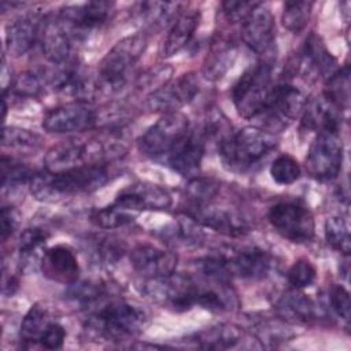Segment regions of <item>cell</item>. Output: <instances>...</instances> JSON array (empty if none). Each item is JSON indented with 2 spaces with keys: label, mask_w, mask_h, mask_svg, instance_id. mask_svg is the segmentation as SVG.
Wrapping results in <instances>:
<instances>
[{
  "label": "cell",
  "mask_w": 351,
  "mask_h": 351,
  "mask_svg": "<svg viewBox=\"0 0 351 351\" xmlns=\"http://www.w3.org/2000/svg\"><path fill=\"white\" fill-rule=\"evenodd\" d=\"M110 178L111 173L107 163H93L59 173H36L29 184L36 199L56 202L63 197L92 193L106 185Z\"/></svg>",
  "instance_id": "6da1fadb"
},
{
  "label": "cell",
  "mask_w": 351,
  "mask_h": 351,
  "mask_svg": "<svg viewBox=\"0 0 351 351\" xmlns=\"http://www.w3.org/2000/svg\"><path fill=\"white\" fill-rule=\"evenodd\" d=\"M144 313L123 300L106 299L89 310L86 330L108 341H123L137 336L144 326Z\"/></svg>",
  "instance_id": "7a4b0ae2"
},
{
  "label": "cell",
  "mask_w": 351,
  "mask_h": 351,
  "mask_svg": "<svg viewBox=\"0 0 351 351\" xmlns=\"http://www.w3.org/2000/svg\"><path fill=\"white\" fill-rule=\"evenodd\" d=\"M123 152V145L114 141L71 138L52 145L44 156V166L48 173H59L82 165L108 163Z\"/></svg>",
  "instance_id": "3957f363"
},
{
  "label": "cell",
  "mask_w": 351,
  "mask_h": 351,
  "mask_svg": "<svg viewBox=\"0 0 351 351\" xmlns=\"http://www.w3.org/2000/svg\"><path fill=\"white\" fill-rule=\"evenodd\" d=\"M277 147V138L261 128L247 126L218 145L223 166L232 171H247L267 158Z\"/></svg>",
  "instance_id": "277c9868"
},
{
  "label": "cell",
  "mask_w": 351,
  "mask_h": 351,
  "mask_svg": "<svg viewBox=\"0 0 351 351\" xmlns=\"http://www.w3.org/2000/svg\"><path fill=\"white\" fill-rule=\"evenodd\" d=\"M147 48L143 33L128 36L118 41L101 59L97 67L96 84L99 95H114L121 90L128 77Z\"/></svg>",
  "instance_id": "5b68a950"
},
{
  "label": "cell",
  "mask_w": 351,
  "mask_h": 351,
  "mask_svg": "<svg viewBox=\"0 0 351 351\" xmlns=\"http://www.w3.org/2000/svg\"><path fill=\"white\" fill-rule=\"evenodd\" d=\"M200 285L191 276L174 271L162 277L144 278L140 292L163 308L182 313L197 306Z\"/></svg>",
  "instance_id": "8992f818"
},
{
  "label": "cell",
  "mask_w": 351,
  "mask_h": 351,
  "mask_svg": "<svg viewBox=\"0 0 351 351\" xmlns=\"http://www.w3.org/2000/svg\"><path fill=\"white\" fill-rule=\"evenodd\" d=\"M271 84V67L267 62L247 69L232 89V100L240 117L258 118L267 106Z\"/></svg>",
  "instance_id": "52a82bcc"
},
{
  "label": "cell",
  "mask_w": 351,
  "mask_h": 351,
  "mask_svg": "<svg viewBox=\"0 0 351 351\" xmlns=\"http://www.w3.org/2000/svg\"><path fill=\"white\" fill-rule=\"evenodd\" d=\"M306 100L302 90L291 84L273 85L267 106L258 117L262 119L261 129L269 133L287 129L293 119L302 115Z\"/></svg>",
  "instance_id": "ba28073f"
},
{
  "label": "cell",
  "mask_w": 351,
  "mask_h": 351,
  "mask_svg": "<svg viewBox=\"0 0 351 351\" xmlns=\"http://www.w3.org/2000/svg\"><path fill=\"white\" fill-rule=\"evenodd\" d=\"M343 163V143L337 130L318 132L307 156L306 170L318 181H329L339 176Z\"/></svg>",
  "instance_id": "9c48e42d"
},
{
  "label": "cell",
  "mask_w": 351,
  "mask_h": 351,
  "mask_svg": "<svg viewBox=\"0 0 351 351\" xmlns=\"http://www.w3.org/2000/svg\"><path fill=\"white\" fill-rule=\"evenodd\" d=\"M269 222L274 230L292 243H308L315 233L311 211L296 202H280L270 207Z\"/></svg>",
  "instance_id": "30bf717a"
},
{
  "label": "cell",
  "mask_w": 351,
  "mask_h": 351,
  "mask_svg": "<svg viewBox=\"0 0 351 351\" xmlns=\"http://www.w3.org/2000/svg\"><path fill=\"white\" fill-rule=\"evenodd\" d=\"M189 121L181 112L165 114L138 140V151L148 158L169 155L176 144L188 133Z\"/></svg>",
  "instance_id": "8fae6325"
},
{
  "label": "cell",
  "mask_w": 351,
  "mask_h": 351,
  "mask_svg": "<svg viewBox=\"0 0 351 351\" xmlns=\"http://www.w3.org/2000/svg\"><path fill=\"white\" fill-rule=\"evenodd\" d=\"M99 123V111L88 103L74 101L49 110L43 118V128L48 133L69 134L89 130Z\"/></svg>",
  "instance_id": "7c38bea8"
},
{
  "label": "cell",
  "mask_w": 351,
  "mask_h": 351,
  "mask_svg": "<svg viewBox=\"0 0 351 351\" xmlns=\"http://www.w3.org/2000/svg\"><path fill=\"white\" fill-rule=\"evenodd\" d=\"M199 92V81L195 73H185L152 89L147 96V106L152 112H177L188 104Z\"/></svg>",
  "instance_id": "4fadbf2b"
},
{
  "label": "cell",
  "mask_w": 351,
  "mask_h": 351,
  "mask_svg": "<svg viewBox=\"0 0 351 351\" xmlns=\"http://www.w3.org/2000/svg\"><path fill=\"white\" fill-rule=\"evenodd\" d=\"M112 3L89 1L77 5H66L60 10L58 19L73 40L86 36L89 32L103 26L110 16Z\"/></svg>",
  "instance_id": "5bb4252c"
},
{
  "label": "cell",
  "mask_w": 351,
  "mask_h": 351,
  "mask_svg": "<svg viewBox=\"0 0 351 351\" xmlns=\"http://www.w3.org/2000/svg\"><path fill=\"white\" fill-rule=\"evenodd\" d=\"M218 254L229 277L261 280L271 270L273 261L270 255L258 247L219 251Z\"/></svg>",
  "instance_id": "9a60e30c"
},
{
  "label": "cell",
  "mask_w": 351,
  "mask_h": 351,
  "mask_svg": "<svg viewBox=\"0 0 351 351\" xmlns=\"http://www.w3.org/2000/svg\"><path fill=\"white\" fill-rule=\"evenodd\" d=\"M241 38L258 55H270L276 44V23L271 11L258 3L241 22Z\"/></svg>",
  "instance_id": "2e32d148"
},
{
  "label": "cell",
  "mask_w": 351,
  "mask_h": 351,
  "mask_svg": "<svg viewBox=\"0 0 351 351\" xmlns=\"http://www.w3.org/2000/svg\"><path fill=\"white\" fill-rule=\"evenodd\" d=\"M115 204L138 214L144 210H166L171 206L170 193L151 182H136L129 185L117 196Z\"/></svg>",
  "instance_id": "e0dca14e"
},
{
  "label": "cell",
  "mask_w": 351,
  "mask_h": 351,
  "mask_svg": "<svg viewBox=\"0 0 351 351\" xmlns=\"http://www.w3.org/2000/svg\"><path fill=\"white\" fill-rule=\"evenodd\" d=\"M178 258L169 250L152 244H138L130 251L133 269L144 278L162 277L174 273Z\"/></svg>",
  "instance_id": "ac0fdd59"
},
{
  "label": "cell",
  "mask_w": 351,
  "mask_h": 351,
  "mask_svg": "<svg viewBox=\"0 0 351 351\" xmlns=\"http://www.w3.org/2000/svg\"><path fill=\"white\" fill-rule=\"evenodd\" d=\"M206 143L207 141L200 129L188 130V133L167 155L169 166L184 177L193 176L200 167Z\"/></svg>",
  "instance_id": "d6986e66"
},
{
  "label": "cell",
  "mask_w": 351,
  "mask_h": 351,
  "mask_svg": "<svg viewBox=\"0 0 351 351\" xmlns=\"http://www.w3.org/2000/svg\"><path fill=\"white\" fill-rule=\"evenodd\" d=\"M44 18L37 12L22 15L12 21L5 30V47L10 55L22 56L40 41Z\"/></svg>",
  "instance_id": "ffe728a7"
},
{
  "label": "cell",
  "mask_w": 351,
  "mask_h": 351,
  "mask_svg": "<svg viewBox=\"0 0 351 351\" xmlns=\"http://www.w3.org/2000/svg\"><path fill=\"white\" fill-rule=\"evenodd\" d=\"M189 208L191 210L186 211V215L189 218H192L195 222L203 226H207L223 234L240 236L245 233L248 229L247 221L240 214H237L236 211L213 206V203Z\"/></svg>",
  "instance_id": "44dd1931"
},
{
  "label": "cell",
  "mask_w": 351,
  "mask_h": 351,
  "mask_svg": "<svg viewBox=\"0 0 351 351\" xmlns=\"http://www.w3.org/2000/svg\"><path fill=\"white\" fill-rule=\"evenodd\" d=\"M40 267L47 278L67 285L75 282L80 274L77 256L74 251L64 244H58L45 250Z\"/></svg>",
  "instance_id": "7402d4cb"
},
{
  "label": "cell",
  "mask_w": 351,
  "mask_h": 351,
  "mask_svg": "<svg viewBox=\"0 0 351 351\" xmlns=\"http://www.w3.org/2000/svg\"><path fill=\"white\" fill-rule=\"evenodd\" d=\"M296 69L307 75L315 74L317 77H322L328 80L332 74L336 73L337 60L332 56V53L325 47L324 41L319 36L311 33L303 45V51L298 63H295Z\"/></svg>",
  "instance_id": "603a6c76"
},
{
  "label": "cell",
  "mask_w": 351,
  "mask_h": 351,
  "mask_svg": "<svg viewBox=\"0 0 351 351\" xmlns=\"http://www.w3.org/2000/svg\"><path fill=\"white\" fill-rule=\"evenodd\" d=\"M40 43L44 56L53 66H60L70 60L73 38L58 16L44 21Z\"/></svg>",
  "instance_id": "cb8c5ba5"
},
{
  "label": "cell",
  "mask_w": 351,
  "mask_h": 351,
  "mask_svg": "<svg viewBox=\"0 0 351 351\" xmlns=\"http://www.w3.org/2000/svg\"><path fill=\"white\" fill-rule=\"evenodd\" d=\"M341 123V110L324 95L306 100L302 112V126L308 130H337Z\"/></svg>",
  "instance_id": "d4e9b609"
},
{
  "label": "cell",
  "mask_w": 351,
  "mask_h": 351,
  "mask_svg": "<svg viewBox=\"0 0 351 351\" xmlns=\"http://www.w3.org/2000/svg\"><path fill=\"white\" fill-rule=\"evenodd\" d=\"M200 21V12L199 10H191V11H181L178 16L173 21L171 27L163 40L160 53L163 58L173 56L178 53L181 49H184L191 38L195 34V30L199 26Z\"/></svg>",
  "instance_id": "484cf974"
},
{
  "label": "cell",
  "mask_w": 351,
  "mask_h": 351,
  "mask_svg": "<svg viewBox=\"0 0 351 351\" xmlns=\"http://www.w3.org/2000/svg\"><path fill=\"white\" fill-rule=\"evenodd\" d=\"M178 3L163 1H143L134 7V19L144 30L158 32L167 26L173 19L178 16Z\"/></svg>",
  "instance_id": "4316f807"
},
{
  "label": "cell",
  "mask_w": 351,
  "mask_h": 351,
  "mask_svg": "<svg viewBox=\"0 0 351 351\" xmlns=\"http://www.w3.org/2000/svg\"><path fill=\"white\" fill-rule=\"evenodd\" d=\"M274 307L281 318L296 322H310L317 317L315 303L299 289H291L280 295Z\"/></svg>",
  "instance_id": "83f0119b"
},
{
  "label": "cell",
  "mask_w": 351,
  "mask_h": 351,
  "mask_svg": "<svg viewBox=\"0 0 351 351\" xmlns=\"http://www.w3.org/2000/svg\"><path fill=\"white\" fill-rule=\"evenodd\" d=\"M243 340V333L234 325L221 324L197 332L189 341L199 348L206 350H229L237 347Z\"/></svg>",
  "instance_id": "f1b7e54d"
},
{
  "label": "cell",
  "mask_w": 351,
  "mask_h": 351,
  "mask_svg": "<svg viewBox=\"0 0 351 351\" xmlns=\"http://www.w3.org/2000/svg\"><path fill=\"white\" fill-rule=\"evenodd\" d=\"M234 59H236V47L226 40L217 41L211 47L210 52L207 53L203 62V67H202L203 77L208 81L221 80L228 73V70L233 66Z\"/></svg>",
  "instance_id": "f546056e"
},
{
  "label": "cell",
  "mask_w": 351,
  "mask_h": 351,
  "mask_svg": "<svg viewBox=\"0 0 351 351\" xmlns=\"http://www.w3.org/2000/svg\"><path fill=\"white\" fill-rule=\"evenodd\" d=\"M49 237V233L41 228L25 229L19 239V256L21 265L25 269H32L34 265L41 263L44 255V245Z\"/></svg>",
  "instance_id": "4dcf8cb0"
},
{
  "label": "cell",
  "mask_w": 351,
  "mask_h": 351,
  "mask_svg": "<svg viewBox=\"0 0 351 351\" xmlns=\"http://www.w3.org/2000/svg\"><path fill=\"white\" fill-rule=\"evenodd\" d=\"M67 298L77 304L80 308L92 310L99 303L106 300L107 289L106 285L97 281H82V282H73L67 291Z\"/></svg>",
  "instance_id": "1f68e13d"
},
{
  "label": "cell",
  "mask_w": 351,
  "mask_h": 351,
  "mask_svg": "<svg viewBox=\"0 0 351 351\" xmlns=\"http://www.w3.org/2000/svg\"><path fill=\"white\" fill-rule=\"evenodd\" d=\"M52 319L45 307L36 303L33 304L21 324V340L30 344H38L40 339Z\"/></svg>",
  "instance_id": "d6a6232c"
},
{
  "label": "cell",
  "mask_w": 351,
  "mask_h": 351,
  "mask_svg": "<svg viewBox=\"0 0 351 351\" xmlns=\"http://www.w3.org/2000/svg\"><path fill=\"white\" fill-rule=\"evenodd\" d=\"M88 248L90 256L101 263H115L122 258L125 252V245L122 240H118L112 236H92L88 241Z\"/></svg>",
  "instance_id": "836d02e7"
},
{
  "label": "cell",
  "mask_w": 351,
  "mask_h": 351,
  "mask_svg": "<svg viewBox=\"0 0 351 351\" xmlns=\"http://www.w3.org/2000/svg\"><path fill=\"white\" fill-rule=\"evenodd\" d=\"M324 96L332 101L337 108L347 110L350 101V69L344 66L337 69L335 74H332L326 80Z\"/></svg>",
  "instance_id": "e575fe53"
},
{
  "label": "cell",
  "mask_w": 351,
  "mask_h": 351,
  "mask_svg": "<svg viewBox=\"0 0 351 351\" xmlns=\"http://www.w3.org/2000/svg\"><path fill=\"white\" fill-rule=\"evenodd\" d=\"M325 239L328 244L343 255H348L351 251L350 225L341 215L329 217L325 222Z\"/></svg>",
  "instance_id": "d590c367"
},
{
  "label": "cell",
  "mask_w": 351,
  "mask_h": 351,
  "mask_svg": "<svg viewBox=\"0 0 351 351\" xmlns=\"http://www.w3.org/2000/svg\"><path fill=\"white\" fill-rule=\"evenodd\" d=\"M311 1H302V0H289L285 1L281 22L285 29H288L292 33H300L307 26L311 10H313Z\"/></svg>",
  "instance_id": "8d00e7d4"
},
{
  "label": "cell",
  "mask_w": 351,
  "mask_h": 351,
  "mask_svg": "<svg viewBox=\"0 0 351 351\" xmlns=\"http://www.w3.org/2000/svg\"><path fill=\"white\" fill-rule=\"evenodd\" d=\"M136 213L125 210L112 203L108 207L97 208L90 213V221L100 229H115L134 221Z\"/></svg>",
  "instance_id": "74e56055"
},
{
  "label": "cell",
  "mask_w": 351,
  "mask_h": 351,
  "mask_svg": "<svg viewBox=\"0 0 351 351\" xmlns=\"http://www.w3.org/2000/svg\"><path fill=\"white\" fill-rule=\"evenodd\" d=\"M191 207H199L213 203L219 192V182L208 177H195L189 180L185 188Z\"/></svg>",
  "instance_id": "f35d334b"
},
{
  "label": "cell",
  "mask_w": 351,
  "mask_h": 351,
  "mask_svg": "<svg viewBox=\"0 0 351 351\" xmlns=\"http://www.w3.org/2000/svg\"><path fill=\"white\" fill-rule=\"evenodd\" d=\"M40 143L41 137L32 130L16 126H5L3 129L1 144L5 148L29 152L36 151L40 147Z\"/></svg>",
  "instance_id": "ab89813d"
},
{
  "label": "cell",
  "mask_w": 351,
  "mask_h": 351,
  "mask_svg": "<svg viewBox=\"0 0 351 351\" xmlns=\"http://www.w3.org/2000/svg\"><path fill=\"white\" fill-rule=\"evenodd\" d=\"M45 86H48L45 70L23 71L15 78L12 92L21 97H36L45 89Z\"/></svg>",
  "instance_id": "60d3db41"
},
{
  "label": "cell",
  "mask_w": 351,
  "mask_h": 351,
  "mask_svg": "<svg viewBox=\"0 0 351 351\" xmlns=\"http://www.w3.org/2000/svg\"><path fill=\"white\" fill-rule=\"evenodd\" d=\"M0 166H1V185L4 189L8 186L30 182L32 178L36 176V173L32 171L30 167H27L26 165L12 158L3 156Z\"/></svg>",
  "instance_id": "b9f144b4"
},
{
  "label": "cell",
  "mask_w": 351,
  "mask_h": 351,
  "mask_svg": "<svg viewBox=\"0 0 351 351\" xmlns=\"http://www.w3.org/2000/svg\"><path fill=\"white\" fill-rule=\"evenodd\" d=\"M302 170L299 163L289 155H281L270 166L271 178L280 185H289L300 178Z\"/></svg>",
  "instance_id": "7bdbcfd3"
},
{
  "label": "cell",
  "mask_w": 351,
  "mask_h": 351,
  "mask_svg": "<svg viewBox=\"0 0 351 351\" xmlns=\"http://www.w3.org/2000/svg\"><path fill=\"white\" fill-rule=\"evenodd\" d=\"M287 278L292 288L303 289L314 284L317 278V269L310 259L299 258L289 267Z\"/></svg>",
  "instance_id": "ee69618b"
},
{
  "label": "cell",
  "mask_w": 351,
  "mask_h": 351,
  "mask_svg": "<svg viewBox=\"0 0 351 351\" xmlns=\"http://www.w3.org/2000/svg\"><path fill=\"white\" fill-rule=\"evenodd\" d=\"M329 303L332 310L344 321L350 319L351 313V303H350V293L341 285H332L329 289Z\"/></svg>",
  "instance_id": "f6af8a7d"
},
{
  "label": "cell",
  "mask_w": 351,
  "mask_h": 351,
  "mask_svg": "<svg viewBox=\"0 0 351 351\" xmlns=\"http://www.w3.org/2000/svg\"><path fill=\"white\" fill-rule=\"evenodd\" d=\"M256 4L258 3L255 1H230L229 0V1H223L221 7L226 21H229L230 23H236V22H243L244 18L252 11V8Z\"/></svg>",
  "instance_id": "bcb514c9"
},
{
  "label": "cell",
  "mask_w": 351,
  "mask_h": 351,
  "mask_svg": "<svg viewBox=\"0 0 351 351\" xmlns=\"http://www.w3.org/2000/svg\"><path fill=\"white\" fill-rule=\"evenodd\" d=\"M64 339H66L64 328L59 322L51 321L49 325L47 326V329L44 330L38 344L48 350H58L63 346Z\"/></svg>",
  "instance_id": "7dc6e473"
},
{
  "label": "cell",
  "mask_w": 351,
  "mask_h": 351,
  "mask_svg": "<svg viewBox=\"0 0 351 351\" xmlns=\"http://www.w3.org/2000/svg\"><path fill=\"white\" fill-rule=\"evenodd\" d=\"M19 215L14 207L1 208V240L5 241L18 228Z\"/></svg>",
  "instance_id": "c3c4849f"
}]
</instances>
